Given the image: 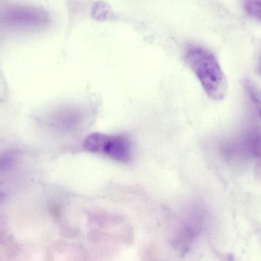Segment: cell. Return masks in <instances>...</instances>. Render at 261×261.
Returning a JSON list of instances; mask_svg holds the SVG:
<instances>
[{
    "instance_id": "4",
    "label": "cell",
    "mask_w": 261,
    "mask_h": 261,
    "mask_svg": "<svg viewBox=\"0 0 261 261\" xmlns=\"http://www.w3.org/2000/svg\"><path fill=\"white\" fill-rule=\"evenodd\" d=\"M243 86L245 91L255 106L257 112L261 117V88L254 81L245 79L243 81Z\"/></svg>"
},
{
    "instance_id": "8",
    "label": "cell",
    "mask_w": 261,
    "mask_h": 261,
    "mask_svg": "<svg viewBox=\"0 0 261 261\" xmlns=\"http://www.w3.org/2000/svg\"><path fill=\"white\" fill-rule=\"evenodd\" d=\"M260 69H261V66H260Z\"/></svg>"
},
{
    "instance_id": "2",
    "label": "cell",
    "mask_w": 261,
    "mask_h": 261,
    "mask_svg": "<svg viewBox=\"0 0 261 261\" xmlns=\"http://www.w3.org/2000/svg\"><path fill=\"white\" fill-rule=\"evenodd\" d=\"M83 147L90 153L104 155L122 163L130 162L132 158V145L129 139L122 135L92 133L85 138Z\"/></svg>"
},
{
    "instance_id": "3",
    "label": "cell",
    "mask_w": 261,
    "mask_h": 261,
    "mask_svg": "<svg viewBox=\"0 0 261 261\" xmlns=\"http://www.w3.org/2000/svg\"><path fill=\"white\" fill-rule=\"evenodd\" d=\"M47 21V14L35 8L9 6L0 10V25L4 27H40Z\"/></svg>"
},
{
    "instance_id": "5",
    "label": "cell",
    "mask_w": 261,
    "mask_h": 261,
    "mask_svg": "<svg viewBox=\"0 0 261 261\" xmlns=\"http://www.w3.org/2000/svg\"><path fill=\"white\" fill-rule=\"evenodd\" d=\"M111 9L103 2L96 3L93 7V17L98 20H107L111 15Z\"/></svg>"
},
{
    "instance_id": "7",
    "label": "cell",
    "mask_w": 261,
    "mask_h": 261,
    "mask_svg": "<svg viewBox=\"0 0 261 261\" xmlns=\"http://www.w3.org/2000/svg\"><path fill=\"white\" fill-rule=\"evenodd\" d=\"M2 199H3V194H2V193H0V201L2 200Z\"/></svg>"
},
{
    "instance_id": "6",
    "label": "cell",
    "mask_w": 261,
    "mask_h": 261,
    "mask_svg": "<svg viewBox=\"0 0 261 261\" xmlns=\"http://www.w3.org/2000/svg\"><path fill=\"white\" fill-rule=\"evenodd\" d=\"M245 9L250 16L261 21V0H245Z\"/></svg>"
},
{
    "instance_id": "1",
    "label": "cell",
    "mask_w": 261,
    "mask_h": 261,
    "mask_svg": "<svg viewBox=\"0 0 261 261\" xmlns=\"http://www.w3.org/2000/svg\"><path fill=\"white\" fill-rule=\"evenodd\" d=\"M184 57L205 93L214 101L223 100L228 90V82L215 55L202 46L190 44L184 50Z\"/></svg>"
}]
</instances>
